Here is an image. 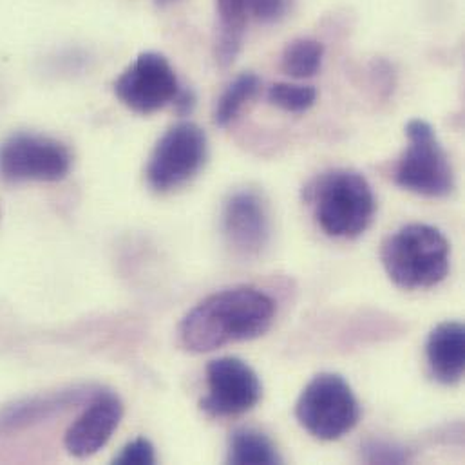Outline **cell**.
<instances>
[{
    "label": "cell",
    "mask_w": 465,
    "mask_h": 465,
    "mask_svg": "<svg viewBox=\"0 0 465 465\" xmlns=\"http://www.w3.org/2000/svg\"><path fill=\"white\" fill-rule=\"evenodd\" d=\"M207 386L209 393L202 399L200 408L214 419L239 417L253 410L262 397L257 373L237 357L211 361L207 366Z\"/></svg>",
    "instance_id": "9c48e42d"
},
{
    "label": "cell",
    "mask_w": 465,
    "mask_h": 465,
    "mask_svg": "<svg viewBox=\"0 0 465 465\" xmlns=\"http://www.w3.org/2000/svg\"><path fill=\"white\" fill-rule=\"evenodd\" d=\"M361 457L368 464H404L411 460V451L395 442L370 439L361 446Z\"/></svg>",
    "instance_id": "d6986e66"
},
{
    "label": "cell",
    "mask_w": 465,
    "mask_h": 465,
    "mask_svg": "<svg viewBox=\"0 0 465 465\" xmlns=\"http://www.w3.org/2000/svg\"><path fill=\"white\" fill-rule=\"evenodd\" d=\"M118 100L138 114H153L173 104L180 93L178 76L160 53H142L114 82Z\"/></svg>",
    "instance_id": "ba28073f"
},
{
    "label": "cell",
    "mask_w": 465,
    "mask_h": 465,
    "mask_svg": "<svg viewBox=\"0 0 465 465\" xmlns=\"http://www.w3.org/2000/svg\"><path fill=\"white\" fill-rule=\"evenodd\" d=\"M156 2V5L158 7H162V9H165V7H169V5H173V4H176L178 0H154Z\"/></svg>",
    "instance_id": "603a6c76"
},
{
    "label": "cell",
    "mask_w": 465,
    "mask_h": 465,
    "mask_svg": "<svg viewBox=\"0 0 465 465\" xmlns=\"http://www.w3.org/2000/svg\"><path fill=\"white\" fill-rule=\"evenodd\" d=\"M229 464H281L282 459L275 444L253 428L235 430L229 440Z\"/></svg>",
    "instance_id": "9a60e30c"
},
{
    "label": "cell",
    "mask_w": 465,
    "mask_h": 465,
    "mask_svg": "<svg viewBox=\"0 0 465 465\" xmlns=\"http://www.w3.org/2000/svg\"><path fill=\"white\" fill-rule=\"evenodd\" d=\"M220 27L216 40V60L222 67L232 65L242 47L244 31L248 24L246 0H216Z\"/></svg>",
    "instance_id": "5bb4252c"
},
{
    "label": "cell",
    "mask_w": 465,
    "mask_h": 465,
    "mask_svg": "<svg viewBox=\"0 0 465 465\" xmlns=\"http://www.w3.org/2000/svg\"><path fill=\"white\" fill-rule=\"evenodd\" d=\"M222 227L237 255L257 257L270 241L266 203L253 191L233 193L223 207Z\"/></svg>",
    "instance_id": "8fae6325"
},
{
    "label": "cell",
    "mask_w": 465,
    "mask_h": 465,
    "mask_svg": "<svg viewBox=\"0 0 465 465\" xmlns=\"http://www.w3.org/2000/svg\"><path fill=\"white\" fill-rule=\"evenodd\" d=\"M324 58V45L313 38L292 40L281 56V69L292 78H312L319 73Z\"/></svg>",
    "instance_id": "2e32d148"
},
{
    "label": "cell",
    "mask_w": 465,
    "mask_h": 465,
    "mask_svg": "<svg viewBox=\"0 0 465 465\" xmlns=\"http://www.w3.org/2000/svg\"><path fill=\"white\" fill-rule=\"evenodd\" d=\"M381 259L388 277L399 288L424 290L448 277L451 246L437 227L411 223L386 237Z\"/></svg>",
    "instance_id": "3957f363"
},
{
    "label": "cell",
    "mask_w": 465,
    "mask_h": 465,
    "mask_svg": "<svg viewBox=\"0 0 465 465\" xmlns=\"http://www.w3.org/2000/svg\"><path fill=\"white\" fill-rule=\"evenodd\" d=\"M98 390L80 386L18 401L0 410V435L18 433L93 399Z\"/></svg>",
    "instance_id": "7c38bea8"
},
{
    "label": "cell",
    "mask_w": 465,
    "mask_h": 465,
    "mask_svg": "<svg viewBox=\"0 0 465 465\" xmlns=\"http://www.w3.org/2000/svg\"><path fill=\"white\" fill-rule=\"evenodd\" d=\"M209 142L205 131L194 122L173 125L156 143L145 178L153 191L171 193L189 183L205 165Z\"/></svg>",
    "instance_id": "8992f818"
},
{
    "label": "cell",
    "mask_w": 465,
    "mask_h": 465,
    "mask_svg": "<svg viewBox=\"0 0 465 465\" xmlns=\"http://www.w3.org/2000/svg\"><path fill=\"white\" fill-rule=\"evenodd\" d=\"M275 319V301L255 286H233L196 304L180 322V344L207 353L264 335Z\"/></svg>",
    "instance_id": "6da1fadb"
},
{
    "label": "cell",
    "mask_w": 465,
    "mask_h": 465,
    "mask_svg": "<svg viewBox=\"0 0 465 465\" xmlns=\"http://www.w3.org/2000/svg\"><path fill=\"white\" fill-rule=\"evenodd\" d=\"M156 462L154 446L147 439H136L129 442L122 453L114 459V464L120 465H151Z\"/></svg>",
    "instance_id": "ffe728a7"
},
{
    "label": "cell",
    "mask_w": 465,
    "mask_h": 465,
    "mask_svg": "<svg viewBox=\"0 0 465 465\" xmlns=\"http://www.w3.org/2000/svg\"><path fill=\"white\" fill-rule=\"evenodd\" d=\"M268 102L286 113H306L317 100V91L312 85H297L279 82L268 89Z\"/></svg>",
    "instance_id": "ac0fdd59"
},
{
    "label": "cell",
    "mask_w": 465,
    "mask_h": 465,
    "mask_svg": "<svg viewBox=\"0 0 465 465\" xmlns=\"http://www.w3.org/2000/svg\"><path fill=\"white\" fill-rule=\"evenodd\" d=\"M406 134L410 145L397 165L395 183L424 198H448L455 189V174L435 129L417 118L406 125Z\"/></svg>",
    "instance_id": "5b68a950"
},
{
    "label": "cell",
    "mask_w": 465,
    "mask_h": 465,
    "mask_svg": "<svg viewBox=\"0 0 465 465\" xmlns=\"http://www.w3.org/2000/svg\"><path fill=\"white\" fill-rule=\"evenodd\" d=\"M317 225L337 239H355L373 223L377 202L370 182L357 171L333 169L306 187Z\"/></svg>",
    "instance_id": "7a4b0ae2"
},
{
    "label": "cell",
    "mask_w": 465,
    "mask_h": 465,
    "mask_svg": "<svg viewBox=\"0 0 465 465\" xmlns=\"http://www.w3.org/2000/svg\"><path fill=\"white\" fill-rule=\"evenodd\" d=\"M71 163V151L49 136L18 133L0 145V176L7 182H60Z\"/></svg>",
    "instance_id": "52a82bcc"
},
{
    "label": "cell",
    "mask_w": 465,
    "mask_h": 465,
    "mask_svg": "<svg viewBox=\"0 0 465 465\" xmlns=\"http://www.w3.org/2000/svg\"><path fill=\"white\" fill-rule=\"evenodd\" d=\"M261 80L253 73H241L225 89L214 109V124L227 127L239 116L242 107L259 93Z\"/></svg>",
    "instance_id": "e0dca14e"
},
{
    "label": "cell",
    "mask_w": 465,
    "mask_h": 465,
    "mask_svg": "<svg viewBox=\"0 0 465 465\" xmlns=\"http://www.w3.org/2000/svg\"><path fill=\"white\" fill-rule=\"evenodd\" d=\"M173 104L176 105L180 114H189V113H193V109L196 105V96L191 89H180V93Z\"/></svg>",
    "instance_id": "7402d4cb"
},
{
    "label": "cell",
    "mask_w": 465,
    "mask_h": 465,
    "mask_svg": "<svg viewBox=\"0 0 465 465\" xmlns=\"http://www.w3.org/2000/svg\"><path fill=\"white\" fill-rule=\"evenodd\" d=\"M295 419L319 440H339L361 420L359 401L350 384L337 373H319L301 391Z\"/></svg>",
    "instance_id": "277c9868"
},
{
    "label": "cell",
    "mask_w": 465,
    "mask_h": 465,
    "mask_svg": "<svg viewBox=\"0 0 465 465\" xmlns=\"http://www.w3.org/2000/svg\"><path fill=\"white\" fill-rule=\"evenodd\" d=\"M248 15L262 24L281 20L290 5V0H246Z\"/></svg>",
    "instance_id": "44dd1931"
},
{
    "label": "cell",
    "mask_w": 465,
    "mask_h": 465,
    "mask_svg": "<svg viewBox=\"0 0 465 465\" xmlns=\"http://www.w3.org/2000/svg\"><path fill=\"white\" fill-rule=\"evenodd\" d=\"M124 417V404L113 391L98 390L84 413L69 426L64 446L74 459H89L107 446Z\"/></svg>",
    "instance_id": "30bf717a"
},
{
    "label": "cell",
    "mask_w": 465,
    "mask_h": 465,
    "mask_svg": "<svg viewBox=\"0 0 465 465\" xmlns=\"http://www.w3.org/2000/svg\"><path fill=\"white\" fill-rule=\"evenodd\" d=\"M426 357L435 381L446 386L459 384L464 377L465 328L462 322H440L428 337Z\"/></svg>",
    "instance_id": "4fadbf2b"
}]
</instances>
